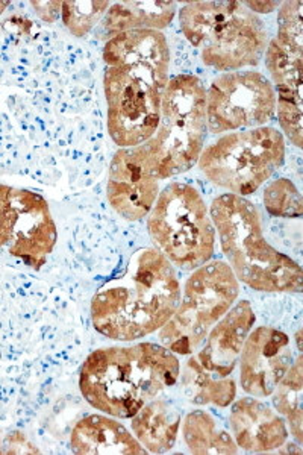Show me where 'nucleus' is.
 Instances as JSON below:
<instances>
[{
	"label": "nucleus",
	"mask_w": 303,
	"mask_h": 455,
	"mask_svg": "<svg viewBox=\"0 0 303 455\" xmlns=\"http://www.w3.org/2000/svg\"><path fill=\"white\" fill-rule=\"evenodd\" d=\"M103 96L107 128L118 148H137L152 139L170 81L167 36L135 29L109 38L103 47Z\"/></svg>",
	"instance_id": "nucleus-1"
},
{
	"label": "nucleus",
	"mask_w": 303,
	"mask_h": 455,
	"mask_svg": "<svg viewBox=\"0 0 303 455\" xmlns=\"http://www.w3.org/2000/svg\"><path fill=\"white\" fill-rule=\"evenodd\" d=\"M180 300L175 266L156 248H141L124 274L96 291L90 306L94 330L109 340L134 341L160 331Z\"/></svg>",
	"instance_id": "nucleus-2"
},
{
	"label": "nucleus",
	"mask_w": 303,
	"mask_h": 455,
	"mask_svg": "<svg viewBox=\"0 0 303 455\" xmlns=\"http://www.w3.org/2000/svg\"><path fill=\"white\" fill-rule=\"evenodd\" d=\"M176 354L156 343L102 347L81 369L79 387L92 407L118 419H131L144 403L179 381Z\"/></svg>",
	"instance_id": "nucleus-3"
},
{
	"label": "nucleus",
	"mask_w": 303,
	"mask_h": 455,
	"mask_svg": "<svg viewBox=\"0 0 303 455\" xmlns=\"http://www.w3.org/2000/svg\"><path fill=\"white\" fill-rule=\"evenodd\" d=\"M221 251L238 283L266 293H300L303 274L264 237L261 214L246 197L225 193L210 207Z\"/></svg>",
	"instance_id": "nucleus-4"
},
{
	"label": "nucleus",
	"mask_w": 303,
	"mask_h": 455,
	"mask_svg": "<svg viewBox=\"0 0 303 455\" xmlns=\"http://www.w3.org/2000/svg\"><path fill=\"white\" fill-rule=\"evenodd\" d=\"M180 31L206 68H255L268 46V28L243 2H191L179 11Z\"/></svg>",
	"instance_id": "nucleus-5"
},
{
	"label": "nucleus",
	"mask_w": 303,
	"mask_h": 455,
	"mask_svg": "<svg viewBox=\"0 0 303 455\" xmlns=\"http://www.w3.org/2000/svg\"><path fill=\"white\" fill-rule=\"evenodd\" d=\"M206 88L195 75H178L165 87L158 128L137 146L160 180L190 171L205 146Z\"/></svg>",
	"instance_id": "nucleus-6"
},
{
	"label": "nucleus",
	"mask_w": 303,
	"mask_h": 455,
	"mask_svg": "<svg viewBox=\"0 0 303 455\" xmlns=\"http://www.w3.org/2000/svg\"><path fill=\"white\" fill-rule=\"evenodd\" d=\"M154 248L175 267L195 270L216 249V228L201 193L187 182H171L158 195L148 218Z\"/></svg>",
	"instance_id": "nucleus-7"
},
{
	"label": "nucleus",
	"mask_w": 303,
	"mask_h": 455,
	"mask_svg": "<svg viewBox=\"0 0 303 455\" xmlns=\"http://www.w3.org/2000/svg\"><path fill=\"white\" fill-rule=\"evenodd\" d=\"M257 322L247 299L238 300L231 310L211 328L202 347L193 352L182 372L187 398L197 405L229 407L236 396L235 371L243 343Z\"/></svg>",
	"instance_id": "nucleus-8"
},
{
	"label": "nucleus",
	"mask_w": 303,
	"mask_h": 455,
	"mask_svg": "<svg viewBox=\"0 0 303 455\" xmlns=\"http://www.w3.org/2000/svg\"><path fill=\"white\" fill-rule=\"evenodd\" d=\"M285 160L283 132L272 126L223 135L202 150L197 166L212 184L246 197L272 178Z\"/></svg>",
	"instance_id": "nucleus-9"
},
{
	"label": "nucleus",
	"mask_w": 303,
	"mask_h": 455,
	"mask_svg": "<svg viewBox=\"0 0 303 455\" xmlns=\"http://www.w3.org/2000/svg\"><path fill=\"white\" fill-rule=\"evenodd\" d=\"M240 283L227 263L210 259L195 269L170 321L160 330L163 347L176 355H190L211 328L235 304Z\"/></svg>",
	"instance_id": "nucleus-10"
},
{
	"label": "nucleus",
	"mask_w": 303,
	"mask_h": 455,
	"mask_svg": "<svg viewBox=\"0 0 303 455\" xmlns=\"http://www.w3.org/2000/svg\"><path fill=\"white\" fill-rule=\"evenodd\" d=\"M276 114V94L255 70L223 73L206 90V124L212 134L267 126Z\"/></svg>",
	"instance_id": "nucleus-11"
},
{
	"label": "nucleus",
	"mask_w": 303,
	"mask_h": 455,
	"mask_svg": "<svg viewBox=\"0 0 303 455\" xmlns=\"http://www.w3.org/2000/svg\"><path fill=\"white\" fill-rule=\"evenodd\" d=\"M238 362L243 390L253 398L272 396L294 363L291 339L276 326L252 328L243 343Z\"/></svg>",
	"instance_id": "nucleus-12"
},
{
	"label": "nucleus",
	"mask_w": 303,
	"mask_h": 455,
	"mask_svg": "<svg viewBox=\"0 0 303 455\" xmlns=\"http://www.w3.org/2000/svg\"><path fill=\"white\" fill-rule=\"evenodd\" d=\"M160 195V178L139 148H120L109 164L107 197L118 216L139 222L149 216Z\"/></svg>",
	"instance_id": "nucleus-13"
},
{
	"label": "nucleus",
	"mask_w": 303,
	"mask_h": 455,
	"mask_svg": "<svg viewBox=\"0 0 303 455\" xmlns=\"http://www.w3.org/2000/svg\"><path fill=\"white\" fill-rule=\"evenodd\" d=\"M10 196L14 223L8 252L32 269H42L58 240L49 204L42 195L12 187Z\"/></svg>",
	"instance_id": "nucleus-14"
},
{
	"label": "nucleus",
	"mask_w": 303,
	"mask_h": 455,
	"mask_svg": "<svg viewBox=\"0 0 303 455\" xmlns=\"http://www.w3.org/2000/svg\"><path fill=\"white\" fill-rule=\"evenodd\" d=\"M266 68L276 94V114L283 134L294 146H302V57L287 51L275 38L266 49Z\"/></svg>",
	"instance_id": "nucleus-15"
},
{
	"label": "nucleus",
	"mask_w": 303,
	"mask_h": 455,
	"mask_svg": "<svg viewBox=\"0 0 303 455\" xmlns=\"http://www.w3.org/2000/svg\"><path fill=\"white\" fill-rule=\"evenodd\" d=\"M229 427L236 446L247 452H270L288 439L287 424L281 414L253 396L234 403Z\"/></svg>",
	"instance_id": "nucleus-16"
},
{
	"label": "nucleus",
	"mask_w": 303,
	"mask_h": 455,
	"mask_svg": "<svg viewBox=\"0 0 303 455\" xmlns=\"http://www.w3.org/2000/svg\"><path fill=\"white\" fill-rule=\"evenodd\" d=\"M70 445L75 454L81 455H135L148 452L124 424L102 414H92L79 420L73 427Z\"/></svg>",
	"instance_id": "nucleus-17"
},
{
	"label": "nucleus",
	"mask_w": 303,
	"mask_h": 455,
	"mask_svg": "<svg viewBox=\"0 0 303 455\" xmlns=\"http://www.w3.org/2000/svg\"><path fill=\"white\" fill-rule=\"evenodd\" d=\"M140 445L152 454H164L175 446L182 414L169 399H152L131 418Z\"/></svg>",
	"instance_id": "nucleus-18"
},
{
	"label": "nucleus",
	"mask_w": 303,
	"mask_h": 455,
	"mask_svg": "<svg viewBox=\"0 0 303 455\" xmlns=\"http://www.w3.org/2000/svg\"><path fill=\"white\" fill-rule=\"evenodd\" d=\"M175 14V2H117L103 17L100 31L108 40L135 29L161 31L171 25Z\"/></svg>",
	"instance_id": "nucleus-19"
},
{
	"label": "nucleus",
	"mask_w": 303,
	"mask_h": 455,
	"mask_svg": "<svg viewBox=\"0 0 303 455\" xmlns=\"http://www.w3.org/2000/svg\"><path fill=\"white\" fill-rule=\"evenodd\" d=\"M187 448L193 454H236L238 446L232 435L221 428L212 414L195 410L187 414L182 425Z\"/></svg>",
	"instance_id": "nucleus-20"
},
{
	"label": "nucleus",
	"mask_w": 303,
	"mask_h": 455,
	"mask_svg": "<svg viewBox=\"0 0 303 455\" xmlns=\"http://www.w3.org/2000/svg\"><path fill=\"white\" fill-rule=\"evenodd\" d=\"M302 390L303 357L300 352L272 394L275 409L287 419L290 431L294 439L298 440L299 445L302 443Z\"/></svg>",
	"instance_id": "nucleus-21"
},
{
	"label": "nucleus",
	"mask_w": 303,
	"mask_h": 455,
	"mask_svg": "<svg viewBox=\"0 0 303 455\" xmlns=\"http://www.w3.org/2000/svg\"><path fill=\"white\" fill-rule=\"evenodd\" d=\"M264 207L275 218H300L303 214L302 195L287 178L268 182L262 195Z\"/></svg>",
	"instance_id": "nucleus-22"
},
{
	"label": "nucleus",
	"mask_w": 303,
	"mask_h": 455,
	"mask_svg": "<svg viewBox=\"0 0 303 455\" xmlns=\"http://www.w3.org/2000/svg\"><path fill=\"white\" fill-rule=\"evenodd\" d=\"M109 6V2H62V23L75 38H83L102 21Z\"/></svg>",
	"instance_id": "nucleus-23"
},
{
	"label": "nucleus",
	"mask_w": 303,
	"mask_h": 455,
	"mask_svg": "<svg viewBox=\"0 0 303 455\" xmlns=\"http://www.w3.org/2000/svg\"><path fill=\"white\" fill-rule=\"evenodd\" d=\"M302 2H283L278 14L276 42L293 52H303Z\"/></svg>",
	"instance_id": "nucleus-24"
},
{
	"label": "nucleus",
	"mask_w": 303,
	"mask_h": 455,
	"mask_svg": "<svg viewBox=\"0 0 303 455\" xmlns=\"http://www.w3.org/2000/svg\"><path fill=\"white\" fill-rule=\"evenodd\" d=\"M10 190L11 187L0 184V251L10 242L14 223V210L11 205Z\"/></svg>",
	"instance_id": "nucleus-25"
},
{
	"label": "nucleus",
	"mask_w": 303,
	"mask_h": 455,
	"mask_svg": "<svg viewBox=\"0 0 303 455\" xmlns=\"http://www.w3.org/2000/svg\"><path fill=\"white\" fill-rule=\"evenodd\" d=\"M31 5L44 23H53L61 16L62 2H31Z\"/></svg>",
	"instance_id": "nucleus-26"
},
{
	"label": "nucleus",
	"mask_w": 303,
	"mask_h": 455,
	"mask_svg": "<svg viewBox=\"0 0 303 455\" xmlns=\"http://www.w3.org/2000/svg\"><path fill=\"white\" fill-rule=\"evenodd\" d=\"M244 5L249 8V10L252 11V12H262V14H267V12H272L273 10H276L281 6L279 2H244Z\"/></svg>",
	"instance_id": "nucleus-27"
},
{
	"label": "nucleus",
	"mask_w": 303,
	"mask_h": 455,
	"mask_svg": "<svg viewBox=\"0 0 303 455\" xmlns=\"http://www.w3.org/2000/svg\"><path fill=\"white\" fill-rule=\"evenodd\" d=\"M0 452H2V439H0Z\"/></svg>",
	"instance_id": "nucleus-28"
}]
</instances>
